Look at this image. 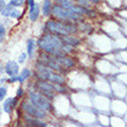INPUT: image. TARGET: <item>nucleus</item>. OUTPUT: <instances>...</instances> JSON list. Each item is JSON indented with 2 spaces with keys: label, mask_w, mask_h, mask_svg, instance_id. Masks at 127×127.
Here are the masks:
<instances>
[{
  "label": "nucleus",
  "mask_w": 127,
  "mask_h": 127,
  "mask_svg": "<svg viewBox=\"0 0 127 127\" xmlns=\"http://www.w3.org/2000/svg\"><path fill=\"white\" fill-rule=\"evenodd\" d=\"M38 45L47 54L56 56V57H64L72 50V47L64 43L61 37L52 33H45L38 40Z\"/></svg>",
  "instance_id": "obj_1"
},
{
  "label": "nucleus",
  "mask_w": 127,
  "mask_h": 127,
  "mask_svg": "<svg viewBox=\"0 0 127 127\" xmlns=\"http://www.w3.org/2000/svg\"><path fill=\"white\" fill-rule=\"evenodd\" d=\"M39 63L42 66H45L54 70H63L65 68H70L74 66V61L66 56L56 57V56H50L47 53L39 54Z\"/></svg>",
  "instance_id": "obj_2"
},
{
  "label": "nucleus",
  "mask_w": 127,
  "mask_h": 127,
  "mask_svg": "<svg viewBox=\"0 0 127 127\" xmlns=\"http://www.w3.org/2000/svg\"><path fill=\"white\" fill-rule=\"evenodd\" d=\"M46 29L50 31L52 35H60V36H68L70 33H74L76 31V28L68 23L64 22H58V21L50 20L46 23Z\"/></svg>",
  "instance_id": "obj_3"
},
{
  "label": "nucleus",
  "mask_w": 127,
  "mask_h": 127,
  "mask_svg": "<svg viewBox=\"0 0 127 127\" xmlns=\"http://www.w3.org/2000/svg\"><path fill=\"white\" fill-rule=\"evenodd\" d=\"M36 72L40 80L47 81V82H51V83L54 84L64 83V77L61 75H59V73H54L52 69H50V68H47L45 66H42V65L37 66Z\"/></svg>",
  "instance_id": "obj_4"
},
{
  "label": "nucleus",
  "mask_w": 127,
  "mask_h": 127,
  "mask_svg": "<svg viewBox=\"0 0 127 127\" xmlns=\"http://www.w3.org/2000/svg\"><path fill=\"white\" fill-rule=\"evenodd\" d=\"M38 90H39V94L43 95L44 97L46 98H52L56 94V91H64L59 84H54L51 83V82H47V81H39L38 82Z\"/></svg>",
  "instance_id": "obj_5"
},
{
  "label": "nucleus",
  "mask_w": 127,
  "mask_h": 127,
  "mask_svg": "<svg viewBox=\"0 0 127 127\" xmlns=\"http://www.w3.org/2000/svg\"><path fill=\"white\" fill-rule=\"evenodd\" d=\"M52 13L56 17L60 19V20H64V21H77V20H81V15L79 14H75L70 10H67L63 7L58 6H53V9H52Z\"/></svg>",
  "instance_id": "obj_6"
},
{
  "label": "nucleus",
  "mask_w": 127,
  "mask_h": 127,
  "mask_svg": "<svg viewBox=\"0 0 127 127\" xmlns=\"http://www.w3.org/2000/svg\"><path fill=\"white\" fill-rule=\"evenodd\" d=\"M29 98H30V103L33 104L35 106L39 107L40 110L47 111L51 109L50 100L47 99L46 97H44L43 95H40L39 93L30 91V93H29Z\"/></svg>",
  "instance_id": "obj_7"
},
{
  "label": "nucleus",
  "mask_w": 127,
  "mask_h": 127,
  "mask_svg": "<svg viewBox=\"0 0 127 127\" xmlns=\"http://www.w3.org/2000/svg\"><path fill=\"white\" fill-rule=\"evenodd\" d=\"M22 107H23V111L29 117L36 118V119H43V118L46 117V111L40 110L39 107L35 106L30 102H23Z\"/></svg>",
  "instance_id": "obj_8"
},
{
  "label": "nucleus",
  "mask_w": 127,
  "mask_h": 127,
  "mask_svg": "<svg viewBox=\"0 0 127 127\" xmlns=\"http://www.w3.org/2000/svg\"><path fill=\"white\" fill-rule=\"evenodd\" d=\"M1 13H2L3 16H12V17H15V19H19L21 16V12L20 10H17L16 8H14L13 6H5L3 7V9L1 10Z\"/></svg>",
  "instance_id": "obj_9"
},
{
  "label": "nucleus",
  "mask_w": 127,
  "mask_h": 127,
  "mask_svg": "<svg viewBox=\"0 0 127 127\" xmlns=\"http://www.w3.org/2000/svg\"><path fill=\"white\" fill-rule=\"evenodd\" d=\"M29 7H30L29 17H30L31 21H36L38 15H39V5L35 3L33 0H29Z\"/></svg>",
  "instance_id": "obj_10"
},
{
  "label": "nucleus",
  "mask_w": 127,
  "mask_h": 127,
  "mask_svg": "<svg viewBox=\"0 0 127 127\" xmlns=\"http://www.w3.org/2000/svg\"><path fill=\"white\" fill-rule=\"evenodd\" d=\"M5 72H6L9 76H15L19 73V65H17L15 61H8L6 64V67H5Z\"/></svg>",
  "instance_id": "obj_11"
},
{
  "label": "nucleus",
  "mask_w": 127,
  "mask_h": 127,
  "mask_svg": "<svg viewBox=\"0 0 127 127\" xmlns=\"http://www.w3.org/2000/svg\"><path fill=\"white\" fill-rule=\"evenodd\" d=\"M24 120L27 123L26 127H46V124L40 121V119H36V118L29 117V116L24 118Z\"/></svg>",
  "instance_id": "obj_12"
},
{
  "label": "nucleus",
  "mask_w": 127,
  "mask_h": 127,
  "mask_svg": "<svg viewBox=\"0 0 127 127\" xmlns=\"http://www.w3.org/2000/svg\"><path fill=\"white\" fill-rule=\"evenodd\" d=\"M15 103H16V98H8V99L5 100V103H3V110L5 112L7 113H9L12 109L15 106Z\"/></svg>",
  "instance_id": "obj_13"
},
{
  "label": "nucleus",
  "mask_w": 127,
  "mask_h": 127,
  "mask_svg": "<svg viewBox=\"0 0 127 127\" xmlns=\"http://www.w3.org/2000/svg\"><path fill=\"white\" fill-rule=\"evenodd\" d=\"M61 39H63V42L66 45H68V46H76V45H79V40L75 39V38H73V37H69V36H61Z\"/></svg>",
  "instance_id": "obj_14"
},
{
  "label": "nucleus",
  "mask_w": 127,
  "mask_h": 127,
  "mask_svg": "<svg viewBox=\"0 0 127 127\" xmlns=\"http://www.w3.org/2000/svg\"><path fill=\"white\" fill-rule=\"evenodd\" d=\"M51 13V1L50 0H44V3H43V14L45 16L50 15Z\"/></svg>",
  "instance_id": "obj_15"
},
{
  "label": "nucleus",
  "mask_w": 127,
  "mask_h": 127,
  "mask_svg": "<svg viewBox=\"0 0 127 127\" xmlns=\"http://www.w3.org/2000/svg\"><path fill=\"white\" fill-rule=\"evenodd\" d=\"M30 74L31 73H30V70H29V69H23V70H22V74H21L17 79H15V81L17 80V81H20V82H23L24 80H27L28 77L30 76Z\"/></svg>",
  "instance_id": "obj_16"
},
{
  "label": "nucleus",
  "mask_w": 127,
  "mask_h": 127,
  "mask_svg": "<svg viewBox=\"0 0 127 127\" xmlns=\"http://www.w3.org/2000/svg\"><path fill=\"white\" fill-rule=\"evenodd\" d=\"M32 53H33V40L29 39L28 40V54L31 57Z\"/></svg>",
  "instance_id": "obj_17"
},
{
  "label": "nucleus",
  "mask_w": 127,
  "mask_h": 127,
  "mask_svg": "<svg viewBox=\"0 0 127 127\" xmlns=\"http://www.w3.org/2000/svg\"><path fill=\"white\" fill-rule=\"evenodd\" d=\"M24 2V0H10V6H13V7H20L22 6Z\"/></svg>",
  "instance_id": "obj_18"
},
{
  "label": "nucleus",
  "mask_w": 127,
  "mask_h": 127,
  "mask_svg": "<svg viewBox=\"0 0 127 127\" xmlns=\"http://www.w3.org/2000/svg\"><path fill=\"white\" fill-rule=\"evenodd\" d=\"M7 94V89L5 87H0V102L3 99V97Z\"/></svg>",
  "instance_id": "obj_19"
},
{
  "label": "nucleus",
  "mask_w": 127,
  "mask_h": 127,
  "mask_svg": "<svg viewBox=\"0 0 127 127\" xmlns=\"http://www.w3.org/2000/svg\"><path fill=\"white\" fill-rule=\"evenodd\" d=\"M3 38H5V28H3V26L0 24V44L2 43Z\"/></svg>",
  "instance_id": "obj_20"
},
{
  "label": "nucleus",
  "mask_w": 127,
  "mask_h": 127,
  "mask_svg": "<svg viewBox=\"0 0 127 127\" xmlns=\"http://www.w3.org/2000/svg\"><path fill=\"white\" fill-rule=\"evenodd\" d=\"M24 59H26V53H22L20 56V58H19V61L22 64V63H24Z\"/></svg>",
  "instance_id": "obj_21"
},
{
  "label": "nucleus",
  "mask_w": 127,
  "mask_h": 127,
  "mask_svg": "<svg viewBox=\"0 0 127 127\" xmlns=\"http://www.w3.org/2000/svg\"><path fill=\"white\" fill-rule=\"evenodd\" d=\"M5 6H6V5H5V1H3V0H0V12L3 9Z\"/></svg>",
  "instance_id": "obj_22"
},
{
  "label": "nucleus",
  "mask_w": 127,
  "mask_h": 127,
  "mask_svg": "<svg viewBox=\"0 0 127 127\" xmlns=\"http://www.w3.org/2000/svg\"><path fill=\"white\" fill-rule=\"evenodd\" d=\"M21 94H23V90H21V88H20V90L17 91V96H21Z\"/></svg>",
  "instance_id": "obj_23"
},
{
  "label": "nucleus",
  "mask_w": 127,
  "mask_h": 127,
  "mask_svg": "<svg viewBox=\"0 0 127 127\" xmlns=\"http://www.w3.org/2000/svg\"><path fill=\"white\" fill-rule=\"evenodd\" d=\"M87 1H91V2H98V0H87Z\"/></svg>",
  "instance_id": "obj_24"
}]
</instances>
